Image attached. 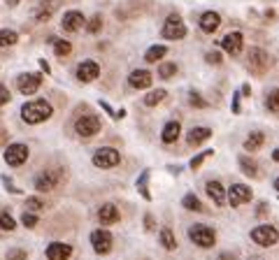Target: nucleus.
I'll return each mask as SVG.
<instances>
[{
	"mask_svg": "<svg viewBox=\"0 0 279 260\" xmlns=\"http://www.w3.org/2000/svg\"><path fill=\"white\" fill-rule=\"evenodd\" d=\"M51 114H54V107H51L47 100H31L21 107V119L31 125L51 119Z\"/></svg>",
	"mask_w": 279,
	"mask_h": 260,
	"instance_id": "f257e3e1",
	"label": "nucleus"
},
{
	"mask_svg": "<svg viewBox=\"0 0 279 260\" xmlns=\"http://www.w3.org/2000/svg\"><path fill=\"white\" fill-rule=\"evenodd\" d=\"M188 237H191L193 244L203 246V249H209V246H214V242H217V232L212 230V228H207V225H191L188 228Z\"/></svg>",
	"mask_w": 279,
	"mask_h": 260,
	"instance_id": "f03ea898",
	"label": "nucleus"
},
{
	"mask_svg": "<svg viewBox=\"0 0 279 260\" xmlns=\"http://www.w3.org/2000/svg\"><path fill=\"white\" fill-rule=\"evenodd\" d=\"M119 160H121V154L112 146H100V149L93 154V165L102 167V170H110V167H117Z\"/></svg>",
	"mask_w": 279,
	"mask_h": 260,
	"instance_id": "7ed1b4c3",
	"label": "nucleus"
},
{
	"mask_svg": "<svg viewBox=\"0 0 279 260\" xmlns=\"http://www.w3.org/2000/svg\"><path fill=\"white\" fill-rule=\"evenodd\" d=\"M186 35V26H184L182 16L179 14H170L163 24V37L165 40H182Z\"/></svg>",
	"mask_w": 279,
	"mask_h": 260,
	"instance_id": "20e7f679",
	"label": "nucleus"
},
{
	"mask_svg": "<svg viewBox=\"0 0 279 260\" xmlns=\"http://www.w3.org/2000/svg\"><path fill=\"white\" fill-rule=\"evenodd\" d=\"M247 65H249V70L254 72V75H263V72L270 68V56L265 54L263 49H259V47H254V49H249Z\"/></svg>",
	"mask_w": 279,
	"mask_h": 260,
	"instance_id": "39448f33",
	"label": "nucleus"
},
{
	"mask_svg": "<svg viewBox=\"0 0 279 260\" xmlns=\"http://www.w3.org/2000/svg\"><path fill=\"white\" fill-rule=\"evenodd\" d=\"M251 240L259 246H272L279 242V230L274 225H259V228L251 230Z\"/></svg>",
	"mask_w": 279,
	"mask_h": 260,
	"instance_id": "423d86ee",
	"label": "nucleus"
},
{
	"mask_svg": "<svg viewBox=\"0 0 279 260\" xmlns=\"http://www.w3.org/2000/svg\"><path fill=\"white\" fill-rule=\"evenodd\" d=\"M75 130L79 137H93V135H98V130H100V119L93 114L79 116L75 123Z\"/></svg>",
	"mask_w": 279,
	"mask_h": 260,
	"instance_id": "0eeeda50",
	"label": "nucleus"
},
{
	"mask_svg": "<svg viewBox=\"0 0 279 260\" xmlns=\"http://www.w3.org/2000/svg\"><path fill=\"white\" fill-rule=\"evenodd\" d=\"M28 154H31V151H28L26 144H10L5 149V163L12 167H19L28 160Z\"/></svg>",
	"mask_w": 279,
	"mask_h": 260,
	"instance_id": "6e6552de",
	"label": "nucleus"
},
{
	"mask_svg": "<svg viewBox=\"0 0 279 260\" xmlns=\"http://www.w3.org/2000/svg\"><path fill=\"white\" fill-rule=\"evenodd\" d=\"M91 246L93 251H96L98 255H105L112 251V235L110 230H102V228H98V230L91 232Z\"/></svg>",
	"mask_w": 279,
	"mask_h": 260,
	"instance_id": "1a4fd4ad",
	"label": "nucleus"
},
{
	"mask_svg": "<svg viewBox=\"0 0 279 260\" xmlns=\"http://www.w3.org/2000/svg\"><path fill=\"white\" fill-rule=\"evenodd\" d=\"M58 179H61V172L58 170H45V172H40V175L35 177V188L40 190V193L54 190L56 184H58Z\"/></svg>",
	"mask_w": 279,
	"mask_h": 260,
	"instance_id": "9d476101",
	"label": "nucleus"
},
{
	"mask_svg": "<svg viewBox=\"0 0 279 260\" xmlns=\"http://www.w3.org/2000/svg\"><path fill=\"white\" fill-rule=\"evenodd\" d=\"M42 84V77L35 75V72H28V75H19V79H16V86H19V91L24 95H33L37 89H40Z\"/></svg>",
	"mask_w": 279,
	"mask_h": 260,
	"instance_id": "9b49d317",
	"label": "nucleus"
},
{
	"mask_svg": "<svg viewBox=\"0 0 279 260\" xmlns=\"http://www.w3.org/2000/svg\"><path fill=\"white\" fill-rule=\"evenodd\" d=\"M98 75H100V65L96 60H81L77 65V79L79 81H93L98 79Z\"/></svg>",
	"mask_w": 279,
	"mask_h": 260,
	"instance_id": "f8f14e48",
	"label": "nucleus"
},
{
	"mask_svg": "<svg viewBox=\"0 0 279 260\" xmlns=\"http://www.w3.org/2000/svg\"><path fill=\"white\" fill-rule=\"evenodd\" d=\"M249 200H251V188H249V186H244V184H233L230 186L228 202L233 207H240V205H244V202H249Z\"/></svg>",
	"mask_w": 279,
	"mask_h": 260,
	"instance_id": "ddd939ff",
	"label": "nucleus"
},
{
	"mask_svg": "<svg viewBox=\"0 0 279 260\" xmlns=\"http://www.w3.org/2000/svg\"><path fill=\"white\" fill-rule=\"evenodd\" d=\"M84 24H87V19H84V14L77 12V10L66 12V14H63V21H61V26H63L66 33H77V30H79Z\"/></svg>",
	"mask_w": 279,
	"mask_h": 260,
	"instance_id": "4468645a",
	"label": "nucleus"
},
{
	"mask_svg": "<svg viewBox=\"0 0 279 260\" xmlns=\"http://www.w3.org/2000/svg\"><path fill=\"white\" fill-rule=\"evenodd\" d=\"M242 42H244L242 33H240V30H235V33H228V35L223 37L221 47H223V51H228L230 56H238L240 51H242Z\"/></svg>",
	"mask_w": 279,
	"mask_h": 260,
	"instance_id": "2eb2a0df",
	"label": "nucleus"
},
{
	"mask_svg": "<svg viewBox=\"0 0 279 260\" xmlns=\"http://www.w3.org/2000/svg\"><path fill=\"white\" fill-rule=\"evenodd\" d=\"M72 255V246L63 244V242H54L47 246V258L49 260H68Z\"/></svg>",
	"mask_w": 279,
	"mask_h": 260,
	"instance_id": "dca6fc26",
	"label": "nucleus"
},
{
	"mask_svg": "<svg viewBox=\"0 0 279 260\" xmlns=\"http://www.w3.org/2000/svg\"><path fill=\"white\" fill-rule=\"evenodd\" d=\"M152 81H154V77L149 70H135V72H131V77H128V84H131L133 89H149Z\"/></svg>",
	"mask_w": 279,
	"mask_h": 260,
	"instance_id": "f3484780",
	"label": "nucleus"
},
{
	"mask_svg": "<svg viewBox=\"0 0 279 260\" xmlns=\"http://www.w3.org/2000/svg\"><path fill=\"white\" fill-rule=\"evenodd\" d=\"M98 221H100L102 225L119 223V209H117V205H112V202L102 205L100 209H98Z\"/></svg>",
	"mask_w": 279,
	"mask_h": 260,
	"instance_id": "a211bd4d",
	"label": "nucleus"
},
{
	"mask_svg": "<svg viewBox=\"0 0 279 260\" xmlns=\"http://www.w3.org/2000/svg\"><path fill=\"white\" fill-rule=\"evenodd\" d=\"M205 190H207V195L214 200V205H217V207L226 205V190H223V186L219 184V181H207Z\"/></svg>",
	"mask_w": 279,
	"mask_h": 260,
	"instance_id": "6ab92c4d",
	"label": "nucleus"
},
{
	"mask_svg": "<svg viewBox=\"0 0 279 260\" xmlns=\"http://www.w3.org/2000/svg\"><path fill=\"white\" fill-rule=\"evenodd\" d=\"M179 133H182V125H179V121H170V123H165V128H163L161 140L165 142V144H173V142H177Z\"/></svg>",
	"mask_w": 279,
	"mask_h": 260,
	"instance_id": "aec40b11",
	"label": "nucleus"
},
{
	"mask_svg": "<svg viewBox=\"0 0 279 260\" xmlns=\"http://www.w3.org/2000/svg\"><path fill=\"white\" fill-rule=\"evenodd\" d=\"M219 26H221V16H219L217 12H205V14L200 16V28H203L205 33H214Z\"/></svg>",
	"mask_w": 279,
	"mask_h": 260,
	"instance_id": "412c9836",
	"label": "nucleus"
},
{
	"mask_svg": "<svg viewBox=\"0 0 279 260\" xmlns=\"http://www.w3.org/2000/svg\"><path fill=\"white\" fill-rule=\"evenodd\" d=\"M209 137H212V130H209V128H203V125H200V128H193L191 133H188L186 142H188L191 146H198V144H203L205 140H209Z\"/></svg>",
	"mask_w": 279,
	"mask_h": 260,
	"instance_id": "4be33fe9",
	"label": "nucleus"
},
{
	"mask_svg": "<svg viewBox=\"0 0 279 260\" xmlns=\"http://www.w3.org/2000/svg\"><path fill=\"white\" fill-rule=\"evenodd\" d=\"M56 5H54V0H42L40 5L35 7V12H33V16H35L37 21H47L51 14H54Z\"/></svg>",
	"mask_w": 279,
	"mask_h": 260,
	"instance_id": "5701e85b",
	"label": "nucleus"
},
{
	"mask_svg": "<svg viewBox=\"0 0 279 260\" xmlns=\"http://www.w3.org/2000/svg\"><path fill=\"white\" fill-rule=\"evenodd\" d=\"M263 142H265V135L261 133V130H256V133H251V135L244 140V149L247 151H259L261 146H263Z\"/></svg>",
	"mask_w": 279,
	"mask_h": 260,
	"instance_id": "b1692460",
	"label": "nucleus"
},
{
	"mask_svg": "<svg viewBox=\"0 0 279 260\" xmlns=\"http://www.w3.org/2000/svg\"><path fill=\"white\" fill-rule=\"evenodd\" d=\"M165 54H167V47L154 45V47H149V49H147V54H144V60H147V63H158V60H161Z\"/></svg>",
	"mask_w": 279,
	"mask_h": 260,
	"instance_id": "393cba45",
	"label": "nucleus"
},
{
	"mask_svg": "<svg viewBox=\"0 0 279 260\" xmlns=\"http://www.w3.org/2000/svg\"><path fill=\"white\" fill-rule=\"evenodd\" d=\"M137 190H140V195H142L144 200H152V193H149V170H144L142 175H140V179H137Z\"/></svg>",
	"mask_w": 279,
	"mask_h": 260,
	"instance_id": "a878e982",
	"label": "nucleus"
},
{
	"mask_svg": "<svg viewBox=\"0 0 279 260\" xmlns=\"http://www.w3.org/2000/svg\"><path fill=\"white\" fill-rule=\"evenodd\" d=\"M182 205H184V209H188V211H203V205H200V200L196 198L193 193H186L182 198Z\"/></svg>",
	"mask_w": 279,
	"mask_h": 260,
	"instance_id": "bb28decb",
	"label": "nucleus"
},
{
	"mask_svg": "<svg viewBox=\"0 0 279 260\" xmlns=\"http://www.w3.org/2000/svg\"><path fill=\"white\" fill-rule=\"evenodd\" d=\"M240 167H242L244 175H249V177H259V165H256L254 160H249L247 156H240Z\"/></svg>",
	"mask_w": 279,
	"mask_h": 260,
	"instance_id": "cd10ccee",
	"label": "nucleus"
},
{
	"mask_svg": "<svg viewBox=\"0 0 279 260\" xmlns=\"http://www.w3.org/2000/svg\"><path fill=\"white\" fill-rule=\"evenodd\" d=\"M161 244L165 246L167 251L177 249V240H175V235H173V230H170V228H163V230H161Z\"/></svg>",
	"mask_w": 279,
	"mask_h": 260,
	"instance_id": "c85d7f7f",
	"label": "nucleus"
},
{
	"mask_svg": "<svg viewBox=\"0 0 279 260\" xmlns=\"http://www.w3.org/2000/svg\"><path fill=\"white\" fill-rule=\"evenodd\" d=\"M165 91H163V89H158V91H152V93H147V95H144V105H147V107H154V105H158V102H163V100H165Z\"/></svg>",
	"mask_w": 279,
	"mask_h": 260,
	"instance_id": "c756f323",
	"label": "nucleus"
},
{
	"mask_svg": "<svg viewBox=\"0 0 279 260\" xmlns=\"http://www.w3.org/2000/svg\"><path fill=\"white\" fill-rule=\"evenodd\" d=\"M19 42V35H16L14 30L5 28V30H0V47H12Z\"/></svg>",
	"mask_w": 279,
	"mask_h": 260,
	"instance_id": "7c9ffc66",
	"label": "nucleus"
},
{
	"mask_svg": "<svg viewBox=\"0 0 279 260\" xmlns=\"http://www.w3.org/2000/svg\"><path fill=\"white\" fill-rule=\"evenodd\" d=\"M51 45H54L56 56H61V58H66V56L72 51V45L68 40H56V37H54V42H51Z\"/></svg>",
	"mask_w": 279,
	"mask_h": 260,
	"instance_id": "2f4dec72",
	"label": "nucleus"
},
{
	"mask_svg": "<svg viewBox=\"0 0 279 260\" xmlns=\"http://www.w3.org/2000/svg\"><path fill=\"white\" fill-rule=\"evenodd\" d=\"M177 75V63H161L158 65V77L163 79H170V77Z\"/></svg>",
	"mask_w": 279,
	"mask_h": 260,
	"instance_id": "473e14b6",
	"label": "nucleus"
},
{
	"mask_svg": "<svg viewBox=\"0 0 279 260\" xmlns=\"http://www.w3.org/2000/svg\"><path fill=\"white\" fill-rule=\"evenodd\" d=\"M14 228H16V223H14V219H12L10 211H0V230L12 232Z\"/></svg>",
	"mask_w": 279,
	"mask_h": 260,
	"instance_id": "72a5a7b5",
	"label": "nucleus"
},
{
	"mask_svg": "<svg viewBox=\"0 0 279 260\" xmlns=\"http://www.w3.org/2000/svg\"><path fill=\"white\" fill-rule=\"evenodd\" d=\"M265 107H268L270 112H279V89H272L268 93V98H265Z\"/></svg>",
	"mask_w": 279,
	"mask_h": 260,
	"instance_id": "f704fd0d",
	"label": "nucleus"
},
{
	"mask_svg": "<svg viewBox=\"0 0 279 260\" xmlns=\"http://www.w3.org/2000/svg\"><path fill=\"white\" fill-rule=\"evenodd\" d=\"M212 154H214L212 149H207V151H203V154H198V156H196V158L191 160V167H193V170H198V167L203 165V163H205V160H207Z\"/></svg>",
	"mask_w": 279,
	"mask_h": 260,
	"instance_id": "c9c22d12",
	"label": "nucleus"
},
{
	"mask_svg": "<svg viewBox=\"0 0 279 260\" xmlns=\"http://www.w3.org/2000/svg\"><path fill=\"white\" fill-rule=\"evenodd\" d=\"M21 223H24L26 228H35V225H37V216L33 214V211H24V216H21Z\"/></svg>",
	"mask_w": 279,
	"mask_h": 260,
	"instance_id": "e433bc0d",
	"label": "nucleus"
},
{
	"mask_svg": "<svg viewBox=\"0 0 279 260\" xmlns=\"http://www.w3.org/2000/svg\"><path fill=\"white\" fill-rule=\"evenodd\" d=\"M188 102H191L193 107H200V110H203V107H207V102L203 100V95L196 93V91H191V95H188Z\"/></svg>",
	"mask_w": 279,
	"mask_h": 260,
	"instance_id": "4c0bfd02",
	"label": "nucleus"
},
{
	"mask_svg": "<svg viewBox=\"0 0 279 260\" xmlns=\"http://www.w3.org/2000/svg\"><path fill=\"white\" fill-rule=\"evenodd\" d=\"M102 28V16H93V19L91 21H89V26H87V30H89V33H98V30H100Z\"/></svg>",
	"mask_w": 279,
	"mask_h": 260,
	"instance_id": "58836bf2",
	"label": "nucleus"
},
{
	"mask_svg": "<svg viewBox=\"0 0 279 260\" xmlns=\"http://www.w3.org/2000/svg\"><path fill=\"white\" fill-rule=\"evenodd\" d=\"M28 255H26V251L21 249H10L7 251V260H26Z\"/></svg>",
	"mask_w": 279,
	"mask_h": 260,
	"instance_id": "ea45409f",
	"label": "nucleus"
},
{
	"mask_svg": "<svg viewBox=\"0 0 279 260\" xmlns=\"http://www.w3.org/2000/svg\"><path fill=\"white\" fill-rule=\"evenodd\" d=\"M26 205H28V209H33V211H40L42 207H45V202H42L40 198H28V200H26Z\"/></svg>",
	"mask_w": 279,
	"mask_h": 260,
	"instance_id": "a19ab883",
	"label": "nucleus"
},
{
	"mask_svg": "<svg viewBox=\"0 0 279 260\" xmlns=\"http://www.w3.org/2000/svg\"><path fill=\"white\" fill-rule=\"evenodd\" d=\"M7 102H10V91H7V86L0 84V107L7 105Z\"/></svg>",
	"mask_w": 279,
	"mask_h": 260,
	"instance_id": "79ce46f5",
	"label": "nucleus"
},
{
	"mask_svg": "<svg viewBox=\"0 0 279 260\" xmlns=\"http://www.w3.org/2000/svg\"><path fill=\"white\" fill-rule=\"evenodd\" d=\"M205 58H207V63H214V65L221 63V54H219V51H209Z\"/></svg>",
	"mask_w": 279,
	"mask_h": 260,
	"instance_id": "37998d69",
	"label": "nucleus"
},
{
	"mask_svg": "<svg viewBox=\"0 0 279 260\" xmlns=\"http://www.w3.org/2000/svg\"><path fill=\"white\" fill-rule=\"evenodd\" d=\"M3 184H5V188H7V190H12V193H21V190L16 188V186H12V181L7 179V177H3Z\"/></svg>",
	"mask_w": 279,
	"mask_h": 260,
	"instance_id": "c03bdc74",
	"label": "nucleus"
},
{
	"mask_svg": "<svg viewBox=\"0 0 279 260\" xmlns=\"http://www.w3.org/2000/svg\"><path fill=\"white\" fill-rule=\"evenodd\" d=\"M144 228H147V230H154V216L152 214L144 216Z\"/></svg>",
	"mask_w": 279,
	"mask_h": 260,
	"instance_id": "a18cd8bd",
	"label": "nucleus"
},
{
	"mask_svg": "<svg viewBox=\"0 0 279 260\" xmlns=\"http://www.w3.org/2000/svg\"><path fill=\"white\" fill-rule=\"evenodd\" d=\"M233 112L240 114V95H233Z\"/></svg>",
	"mask_w": 279,
	"mask_h": 260,
	"instance_id": "49530a36",
	"label": "nucleus"
},
{
	"mask_svg": "<svg viewBox=\"0 0 279 260\" xmlns=\"http://www.w3.org/2000/svg\"><path fill=\"white\" fill-rule=\"evenodd\" d=\"M219 260H235V255L233 253H221L219 255Z\"/></svg>",
	"mask_w": 279,
	"mask_h": 260,
	"instance_id": "de8ad7c7",
	"label": "nucleus"
},
{
	"mask_svg": "<svg viewBox=\"0 0 279 260\" xmlns=\"http://www.w3.org/2000/svg\"><path fill=\"white\" fill-rule=\"evenodd\" d=\"M40 68L47 72V75H49V63H47V60H40Z\"/></svg>",
	"mask_w": 279,
	"mask_h": 260,
	"instance_id": "09e8293b",
	"label": "nucleus"
},
{
	"mask_svg": "<svg viewBox=\"0 0 279 260\" xmlns=\"http://www.w3.org/2000/svg\"><path fill=\"white\" fill-rule=\"evenodd\" d=\"M272 160H277V163H279V149L272 151Z\"/></svg>",
	"mask_w": 279,
	"mask_h": 260,
	"instance_id": "8fccbe9b",
	"label": "nucleus"
},
{
	"mask_svg": "<svg viewBox=\"0 0 279 260\" xmlns=\"http://www.w3.org/2000/svg\"><path fill=\"white\" fill-rule=\"evenodd\" d=\"M274 188L279 190V177H277V179H274Z\"/></svg>",
	"mask_w": 279,
	"mask_h": 260,
	"instance_id": "3c124183",
	"label": "nucleus"
},
{
	"mask_svg": "<svg viewBox=\"0 0 279 260\" xmlns=\"http://www.w3.org/2000/svg\"><path fill=\"white\" fill-rule=\"evenodd\" d=\"M16 3H19V0H10V5H16Z\"/></svg>",
	"mask_w": 279,
	"mask_h": 260,
	"instance_id": "603ef678",
	"label": "nucleus"
}]
</instances>
